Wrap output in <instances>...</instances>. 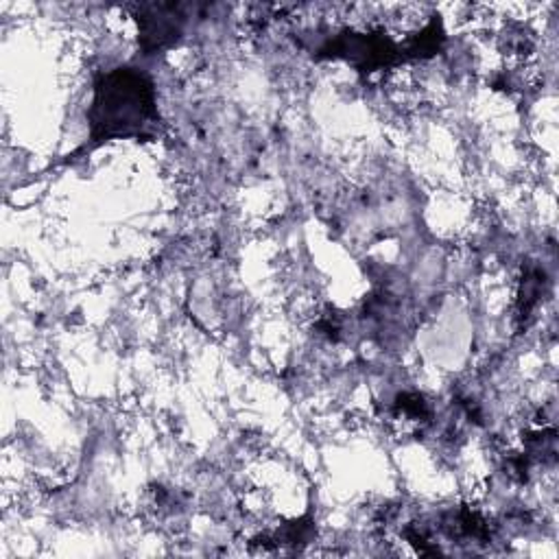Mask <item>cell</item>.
Masks as SVG:
<instances>
[{
	"label": "cell",
	"instance_id": "6da1fadb",
	"mask_svg": "<svg viewBox=\"0 0 559 559\" xmlns=\"http://www.w3.org/2000/svg\"><path fill=\"white\" fill-rule=\"evenodd\" d=\"M151 85L135 72H111L96 87L92 107L94 129L100 138L129 135L153 114Z\"/></svg>",
	"mask_w": 559,
	"mask_h": 559
}]
</instances>
